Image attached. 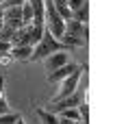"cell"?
I'll return each mask as SVG.
<instances>
[{"label": "cell", "mask_w": 126, "mask_h": 124, "mask_svg": "<svg viewBox=\"0 0 126 124\" xmlns=\"http://www.w3.org/2000/svg\"><path fill=\"white\" fill-rule=\"evenodd\" d=\"M11 63H13L11 52H2V54H0V65H2V68H7V65H11Z\"/></svg>", "instance_id": "cell-15"}, {"label": "cell", "mask_w": 126, "mask_h": 124, "mask_svg": "<svg viewBox=\"0 0 126 124\" xmlns=\"http://www.w3.org/2000/svg\"><path fill=\"white\" fill-rule=\"evenodd\" d=\"M13 124H26V122H24V120H22V115H20V118H17V120H15V122H13Z\"/></svg>", "instance_id": "cell-18"}, {"label": "cell", "mask_w": 126, "mask_h": 124, "mask_svg": "<svg viewBox=\"0 0 126 124\" xmlns=\"http://www.w3.org/2000/svg\"><path fill=\"white\" fill-rule=\"evenodd\" d=\"M57 50H67V46L63 44L61 39H57V37H54V35L50 33V31L46 28V31H44V35H41V39H39L37 44L33 46V54H31V61H39V59H46L48 54L57 52Z\"/></svg>", "instance_id": "cell-1"}, {"label": "cell", "mask_w": 126, "mask_h": 124, "mask_svg": "<svg viewBox=\"0 0 126 124\" xmlns=\"http://www.w3.org/2000/svg\"><path fill=\"white\" fill-rule=\"evenodd\" d=\"M20 118V113H13V111H7L0 115V124H13L15 120Z\"/></svg>", "instance_id": "cell-13"}, {"label": "cell", "mask_w": 126, "mask_h": 124, "mask_svg": "<svg viewBox=\"0 0 126 124\" xmlns=\"http://www.w3.org/2000/svg\"><path fill=\"white\" fill-rule=\"evenodd\" d=\"M0 20H2V7H0Z\"/></svg>", "instance_id": "cell-19"}, {"label": "cell", "mask_w": 126, "mask_h": 124, "mask_svg": "<svg viewBox=\"0 0 126 124\" xmlns=\"http://www.w3.org/2000/svg\"><path fill=\"white\" fill-rule=\"evenodd\" d=\"M57 115H61V118H65V120H74V122H80V115H78V109H76V107L63 109V111H59Z\"/></svg>", "instance_id": "cell-11"}, {"label": "cell", "mask_w": 126, "mask_h": 124, "mask_svg": "<svg viewBox=\"0 0 126 124\" xmlns=\"http://www.w3.org/2000/svg\"><path fill=\"white\" fill-rule=\"evenodd\" d=\"M9 111V102H7V96H4V76H0V115Z\"/></svg>", "instance_id": "cell-10"}, {"label": "cell", "mask_w": 126, "mask_h": 124, "mask_svg": "<svg viewBox=\"0 0 126 124\" xmlns=\"http://www.w3.org/2000/svg\"><path fill=\"white\" fill-rule=\"evenodd\" d=\"M52 2H54V9L59 11V15L63 18V22L72 20V11H70V7H67V0H52Z\"/></svg>", "instance_id": "cell-9"}, {"label": "cell", "mask_w": 126, "mask_h": 124, "mask_svg": "<svg viewBox=\"0 0 126 124\" xmlns=\"http://www.w3.org/2000/svg\"><path fill=\"white\" fill-rule=\"evenodd\" d=\"M2 24H4V22H2V20H0V28H2Z\"/></svg>", "instance_id": "cell-20"}, {"label": "cell", "mask_w": 126, "mask_h": 124, "mask_svg": "<svg viewBox=\"0 0 126 124\" xmlns=\"http://www.w3.org/2000/svg\"><path fill=\"white\" fill-rule=\"evenodd\" d=\"M65 35L78 37V39H83V41L87 44L89 28H87V24H80V22H76V20H67V22H65Z\"/></svg>", "instance_id": "cell-5"}, {"label": "cell", "mask_w": 126, "mask_h": 124, "mask_svg": "<svg viewBox=\"0 0 126 124\" xmlns=\"http://www.w3.org/2000/svg\"><path fill=\"white\" fill-rule=\"evenodd\" d=\"M13 61H31V54H33V46H13L11 50Z\"/></svg>", "instance_id": "cell-6"}, {"label": "cell", "mask_w": 126, "mask_h": 124, "mask_svg": "<svg viewBox=\"0 0 126 124\" xmlns=\"http://www.w3.org/2000/svg\"><path fill=\"white\" fill-rule=\"evenodd\" d=\"M44 63H46V70L52 72V70L61 68V65H65V63H70V50H57V52L48 54V57L44 59Z\"/></svg>", "instance_id": "cell-3"}, {"label": "cell", "mask_w": 126, "mask_h": 124, "mask_svg": "<svg viewBox=\"0 0 126 124\" xmlns=\"http://www.w3.org/2000/svg\"><path fill=\"white\" fill-rule=\"evenodd\" d=\"M85 70H87V63L80 65L76 72H72L67 78H63V81H61V87H59V94L50 100V105H52V102H59V100H63V98H67L70 94H74L76 89H78V85H80V78H83V72H85Z\"/></svg>", "instance_id": "cell-2"}, {"label": "cell", "mask_w": 126, "mask_h": 124, "mask_svg": "<svg viewBox=\"0 0 126 124\" xmlns=\"http://www.w3.org/2000/svg\"><path fill=\"white\" fill-rule=\"evenodd\" d=\"M26 0H0V7L2 9H9V7H22Z\"/></svg>", "instance_id": "cell-14"}, {"label": "cell", "mask_w": 126, "mask_h": 124, "mask_svg": "<svg viewBox=\"0 0 126 124\" xmlns=\"http://www.w3.org/2000/svg\"><path fill=\"white\" fill-rule=\"evenodd\" d=\"M35 113H37V118L41 120V124H59V115L52 111H46V109H39L35 107Z\"/></svg>", "instance_id": "cell-7"}, {"label": "cell", "mask_w": 126, "mask_h": 124, "mask_svg": "<svg viewBox=\"0 0 126 124\" xmlns=\"http://www.w3.org/2000/svg\"><path fill=\"white\" fill-rule=\"evenodd\" d=\"M11 48H13L11 41H0V54H2V52H9Z\"/></svg>", "instance_id": "cell-17"}, {"label": "cell", "mask_w": 126, "mask_h": 124, "mask_svg": "<svg viewBox=\"0 0 126 124\" xmlns=\"http://www.w3.org/2000/svg\"><path fill=\"white\" fill-rule=\"evenodd\" d=\"M72 20L80 22V24H87V20H89V0L83 4V7H78V9L72 13Z\"/></svg>", "instance_id": "cell-8"}, {"label": "cell", "mask_w": 126, "mask_h": 124, "mask_svg": "<svg viewBox=\"0 0 126 124\" xmlns=\"http://www.w3.org/2000/svg\"><path fill=\"white\" fill-rule=\"evenodd\" d=\"M85 2H87V0H67V7H70V11L74 13L76 9H78V7H83Z\"/></svg>", "instance_id": "cell-16"}, {"label": "cell", "mask_w": 126, "mask_h": 124, "mask_svg": "<svg viewBox=\"0 0 126 124\" xmlns=\"http://www.w3.org/2000/svg\"><path fill=\"white\" fill-rule=\"evenodd\" d=\"M80 65H76V63H65V65H61V68H57V70H52V72H48V83H61L63 78H67V76L72 74V72H76Z\"/></svg>", "instance_id": "cell-4"}, {"label": "cell", "mask_w": 126, "mask_h": 124, "mask_svg": "<svg viewBox=\"0 0 126 124\" xmlns=\"http://www.w3.org/2000/svg\"><path fill=\"white\" fill-rule=\"evenodd\" d=\"M76 109H78V115H80V122L89 124V102H80Z\"/></svg>", "instance_id": "cell-12"}]
</instances>
